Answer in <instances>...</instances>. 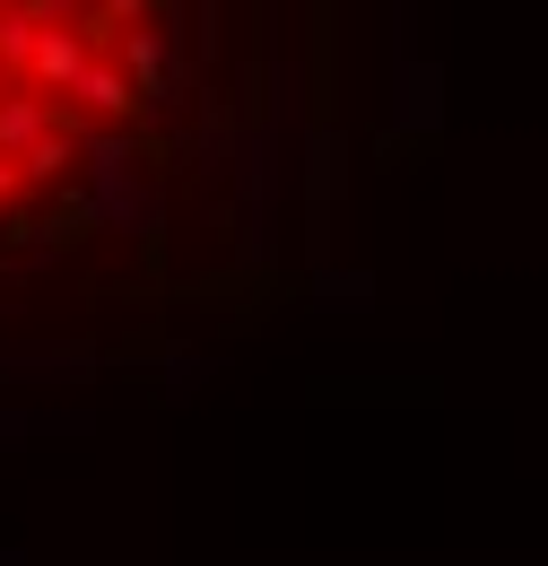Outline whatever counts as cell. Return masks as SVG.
Here are the masks:
<instances>
[{
  "mask_svg": "<svg viewBox=\"0 0 548 566\" xmlns=\"http://www.w3.org/2000/svg\"><path fill=\"white\" fill-rule=\"evenodd\" d=\"M348 184V0H0V375L262 332Z\"/></svg>",
  "mask_w": 548,
  "mask_h": 566,
  "instance_id": "6da1fadb",
  "label": "cell"
}]
</instances>
